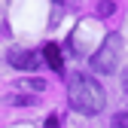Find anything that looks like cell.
I'll list each match as a JSON object with an SVG mask.
<instances>
[{
    "instance_id": "cell-1",
    "label": "cell",
    "mask_w": 128,
    "mask_h": 128,
    "mask_svg": "<svg viewBox=\"0 0 128 128\" xmlns=\"http://www.w3.org/2000/svg\"><path fill=\"white\" fill-rule=\"evenodd\" d=\"M67 101H70V107L76 110V113L94 116V113L104 110L107 92H104V86L94 76H88V73H73L70 82H67Z\"/></svg>"
},
{
    "instance_id": "cell-4",
    "label": "cell",
    "mask_w": 128,
    "mask_h": 128,
    "mask_svg": "<svg viewBox=\"0 0 128 128\" xmlns=\"http://www.w3.org/2000/svg\"><path fill=\"white\" fill-rule=\"evenodd\" d=\"M43 55H46V61H49V67H52V70H61V49H58L55 43H49V46H46V49H43Z\"/></svg>"
},
{
    "instance_id": "cell-2",
    "label": "cell",
    "mask_w": 128,
    "mask_h": 128,
    "mask_svg": "<svg viewBox=\"0 0 128 128\" xmlns=\"http://www.w3.org/2000/svg\"><path fill=\"white\" fill-rule=\"evenodd\" d=\"M119 61H122V34H107L104 43L98 46V52L92 55V70L98 73H116L119 70Z\"/></svg>"
},
{
    "instance_id": "cell-8",
    "label": "cell",
    "mask_w": 128,
    "mask_h": 128,
    "mask_svg": "<svg viewBox=\"0 0 128 128\" xmlns=\"http://www.w3.org/2000/svg\"><path fill=\"white\" fill-rule=\"evenodd\" d=\"M43 128H58V116H49V119L43 122Z\"/></svg>"
},
{
    "instance_id": "cell-5",
    "label": "cell",
    "mask_w": 128,
    "mask_h": 128,
    "mask_svg": "<svg viewBox=\"0 0 128 128\" xmlns=\"http://www.w3.org/2000/svg\"><path fill=\"white\" fill-rule=\"evenodd\" d=\"M113 128H128V113H116L113 116Z\"/></svg>"
},
{
    "instance_id": "cell-6",
    "label": "cell",
    "mask_w": 128,
    "mask_h": 128,
    "mask_svg": "<svg viewBox=\"0 0 128 128\" xmlns=\"http://www.w3.org/2000/svg\"><path fill=\"white\" fill-rule=\"evenodd\" d=\"M24 86H28V88H46L43 79H24Z\"/></svg>"
},
{
    "instance_id": "cell-7",
    "label": "cell",
    "mask_w": 128,
    "mask_h": 128,
    "mask_svg": "<svg viewBox=\"0 0 128 128\" xmlns=\"http://www.w3.org/2000/svg\"><path fill=\"white\" fill-rule=\"evenodd\" d=\"M98 12H101V15H110V12H113V3H101Z\"/></svg>"
},
{
    "instance_id": "cell-3",
    "label": "cell",
    "mask_w": 128,
    "mask_h": 128,
    "mask_svg": "<svg viewBox=\"0 0 128 128\" xmlns=\"http://www.w3.org/2000/svg\"><path fill=\"white\" fill-rule=\"evenodd\" d=\"M9 64L15 70H37L40 67V55L30 49H12L9 52Z\"/></svg>"
}]
</instances>
